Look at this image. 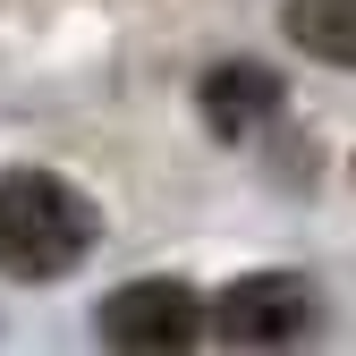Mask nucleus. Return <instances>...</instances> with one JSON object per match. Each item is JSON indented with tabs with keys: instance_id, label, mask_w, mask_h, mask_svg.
Here are the masks:
<instances>
[{
	"instance_id": "1",
	"label": "nucleus",
	"mask_w": 356,
	"mask_h": 356,
	"mask_svg": "<svg viewBox=\"0 0 356 356\" xmlns=\"http://www.w3.org/2000/svg\"><path fill=\"white\" fill-rule=\"evenodd\" d=\"M102 246V212L60 170H0V280H68Z\"/></svg>"
},
{
	"instance_id": "2",
	"label": "nucleus",
	"mask_w": 356,
	"mask_h": 356,
	"mask_svg": "<svg viewBox=\"0 0 356 356\" xmlns=\"http://www.w3.org/2000/svg\"><path fill=\"white\" fill-rule=\"evenodd\" d=\"M102 339L127 356H161V348H195L204 339V297L187 280H127L102 297Z\"/></svg>"
},
{
	"instance_id": "3",
	"label": "nucleus",
	"mask_w": 356,
	"mask_h": 356,
	"mask_svg": "<svg viewBox=\"0 0 356 356\" xmlns=\"http://www.w3.org/2000/svg\"><path fill=\"white\" fill-rule=\"evenodd\" d=\"M305 314H314V289L297 272H254L220 305H204V339H220V348H289L305 331Z\"/></svg>"
},
{
	"instance_id": "4",
	"label": "nucleus",
	"mask_w": 356,
	"mask_h": 356,
	"mask_svg": "<svg viewBox=\"0 0 356 356\" xmlns=\"http://www.w3.org/2000/svg\"><path fill=\"white\" fill-rule=\"evenodd\" d=\"M195 102H204V127H212V136L246 145L254 127L280 111V76H272V68H254V60H229V68H212V76L195 85Z\"/></svg>"
},
{
	"instance_id": "5",
	"label": "nucleus",
	"mask_w": 356,
	"mask_h": 356,
	"mask_svg": "<svg viewBox=\"0 0 356 356\" xmlns=\"http://www.w3.org/2000/svg\"><path fill=\"white\" fill-rule=\"evenodd\" d=\"M280 26H289L297 51H314L323 68H348L356 60V0H289Z\"/></svg>"
}]
</instances>
